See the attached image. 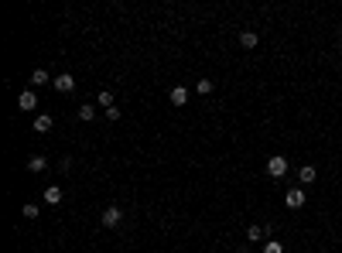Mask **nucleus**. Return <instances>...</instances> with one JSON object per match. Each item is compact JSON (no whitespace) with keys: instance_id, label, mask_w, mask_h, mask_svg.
I'll use <instances>...</instances> for the list:
<instances>
[{"instance_id":"f257e3e1","label":"nucleus","mask_w":342,"mask_h":253,"mask_svg":"<svg viewBox=\"0 0 342 253\" xmlns=\"http://www.w3.org/2000/svg\"><path fill=\"white\" fill-rule=\"evenodd\" d=\"M287 157H281V154H274V157H267V175L270 178H284L287 175Z\"/></svg>"},{"instance_id":"f03ea898","label":"nucleus","mask_w":342,"mask_h":253,"mask_svg":"<svg viewBox=\"0 0 342 253\" xmlns=\"http://www.w3.org/2000/svg\"><path fill=\"white\" fill-rule=\"evenodd\" d=\"M120 219H123V209H120V205H110V209L103 212V226L113 229V226H120Z\"/></svg>"},{"instance_id":"7ed1b4c3","label":"nucleus","mask_w":342,"mask_h":253,"mask_svg":"<svg viewBox=\"0 0 342 253\" xmlns=\"http://www.w3.org/2000/svg\"><path fill=\"white\" fill-rule=\"evenodd\" d=\"M304 198H308V195H304L301 188H291V192L284 195V205H287V209H301V205H304Z\"/></svg>"},{"instance_id":"20e7f679","label":"nucleus","mask_w":342,"mask_h":253,"mask_svg":"<svg viewBox=\"0 0 342 253\" xmlns=\"http://www.w3.org/2000/svg\"><path fill=\"white\" fill-rule=\"evenodd\" d=\"M52 86H55L58 93H72V89H76V79L69 76V72H62V76H55V82H52Z\"/></svg>"},{"instance_id":"39448f33","label":"nucleus","mask_w":342,"mask_h":253,"mask_svg":"<svg viewBox=\"0 0 342 253\" xmlns=\"http://www.w3.org/2000/svg\"><path fill=\"white\" fill-rule=\"evenodd\" d=\"M18 106H21V110H35V106H38V96H35V89H21Z\"/></svg>"},{"instance_id":"423d86ee","label":"nucleus","mask_w":342,"mask_h":253,"mask_svg":"<svg viewBox=\"0 0 342 253\" xmlns=\"http://www.w3.org/2000/svg\"><path fill=\"white\" fill-rule=\"evenodd\" d=\"M168 99L175 103V106H185V103H189V89H185V86H175V89L168 93Z\"/></svg>"},{"instance_id":"0eeeda50","label":"nucleus","mask_w":342,"mask_h":253,"mask_svg":"<svg viewBox=\"0 0 342 253\" xmlns=\"http://www.w3.org/2000/svg\"><path fill=\"white\" fill-rule=\"evenodd\" d=\"M52 123H55L52 113H38V117H35V130H38V134H48V130H52Z\"/></svg>"},{"instance_id":"6e6552de","label":"nucleus","mask_w":342,"mask_h":253,"mask_svg":"<svg viewBox=\"0 0 342 253\" xmlns=\"http://www.w3.org/2000/svg\"><path fill=\"white\" fill-rule=\"evenodd\" d=\"M48 168V157H41V154H35L31 161H28V171H35V175H41Z\"/></svg>"},{"instance_id":"1a4fd4ad","label":"nucleus","mask_w":342,"mask_h":253,"mask_svg":"<svg viewBox=\"0 0 342 253\" xmlns=\"http://www.w3.org/2000/svg\"><path fill=\"white\" fill-rule=\"evenodd\" d=\"M298 178H301L304 185H311V181H315V178H318V171H315V164H304L301 171H298Z\"/></svg>"},{"instance_id":"9d476101","label":"nucleus","mask_w":342,"mask_h":253,"mask_svg":"<svg viewBox=\"0 0 342 253\" xmlns=\"http://www.w3.org/2000/svg\"><path fill=\"white\" fill-rule=\"evenodd\" d=\"M240 48H257V35H253V31H240Z\"/></svg>"},{"instance_id":"9b49d317","label":"nucleus","mask_w":342,"mask_h":253,"mask_svg":"<svg viewBox=\"0 0 342 253\" xmlns=\"http://www.w3.org/2000/svg\"><path fill=\"white\" fill-rule=\"evenodd\" d=\"M45 202H48V205H58V202H62V188H55V185H52V188H45Z\"/></svg>"},{"instance_id":"f8f14e48","label":"nucleus","mask_w":342,"mask_h":253,"mask_svg":"<svg viewBox=\"0 0 342 253\" xmlns=\"http://www.w3.org/2000/svg\"><path fill=\"white\" fill-rule=\"evenodd\" d=\"M96 103H99L103 110H110V106H116V103H113V93H110V89H99V96H96Z\"/></svg>"},{"instance_id":"ddd939ff","label":"nucleus","mask_w":342,"mask_h":253,"mask_svg":"<svg viewBox=\"0 0 342 253\" xmlns=\"http://www.w3.org/2000/svg\"><path fill=\"white\" fill-rule=\"evenodd\" d=\"M79 120H96V106L93 103H82V106H79Z\"/></svg>"},{"instance_id":"4468645a","label":"nucleus","mask_w":342,"mask_h":253,"mask_svg":"<svg viewBox=\"0 0 342 253\" xmlns=\"http://www.w3.org/2000/svg\"><path fill=\"white\" fill-rule=\"evenodd\" d=\"M247 239H250V243H260V239H267V236H264V226H250V229H247Z\"/></svg>"},{"instance_id":"2eb2a0df","label":"nucleus","mask_w":342,"mask_h":253,"mask_svg":"<svg viewBox=\"0 0 342 253\" xmlns=\"http://www.w3.org/2000/svg\"><path fill=\"white\" fill-rule=\"evenodd\" d=\"M31 86H48V72L45 69H35L31 72Z\"/></svg>"},{"instance_id":"dca6fc26","label":"nucleus","mask_w":342,"mask_h":253,"mask_svg":"<svg viewBox=\"0 0 342 253\" xmlns=\"http://www.w3.org/2000/svg\"><path fill=\"white\" fill-rule=\"evenodd\" d=\"M264 253H284V243H277V239H264Z\"/></svg>"},{"instance_id":"f3484780","label":"nucleus","mask_w":342,"mask_h":253,"mask_svg":"<svg viewBox=\"0 0 342 253\" xmlns=\"http://www.w3.org/2000/svg\"><path fill=\"white\" fill-rule=\"evenodd\" d=\"M195 93L209 96V93H212V79H199V82H195Z\"/></svg>"},{"instance_id":"a211bd4d","label":"nucleus","mask_w":342,"mask_h":253,"mask_svg":"<svg viewBox=\"0 0 342 253\" xmlns=\"http://www.w3.org/2000/svg\"><path fill=\"white\" fill-rule=\"evenodd\" d=\"M24 219H38V205L28 202V205H24Z\"/></svg>"},{"instance_id":"6ab92c4d","label":"nucleus","mask_w":342,"mask_h":253,"mask_svg":"<svg viewBox=\"0 0 342 253\" xmlns=\"http://www.w3.org/2000/svg\"><path fill=\"white\" fill-rule=\"evenodd\" d=\"M106 113V120H120V106H110V110H103Z\"/></svg>"},{"instance_id":"aec40b11","label":"nucleus","mask_w":342,"mask_h":253,"mask_svg":"<svg viewBox=\"0 0 342 253\" xmlns=\"http://www.w3.org/2000/svg\"><path fill=\"white\" fill-rule=\"evenodd\" d=\"M236 253H250V250H243V246H240V250H236Z\"/></svg>"}]
</instances>
